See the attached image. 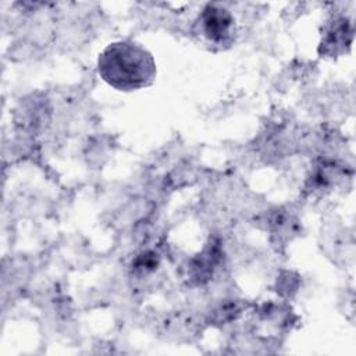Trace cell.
I'll use <instances>...</instances> for the list:
<instances>
[{
    "mask_svg": "<svg viewBox=\"0 0 356 356\" xmlns=\"http://www.w3.org/2000/svg\"><path fill=\"white\" fill-rule=\"evenodd\" d=\"M103 81L118 90H136L149 86L156 78L153 56L140 44L121 40L108 44L97 60Z\"/></svg>",
    "mask_w": 356,
    "mask_h": 356,
    "instance_id": "1",
    "label": "cell"
},
{
    "mask_svg": "<svg viewBox=\"0 0 356 356\" xmlns=\"http://www.w3.org/2000/svg\"><path fill=\"white\" fill-rule=\"evenodd\" d=\"M234 17L218 4H209L199 17L202 35L214 44H229L234 39Z\"/></svg>",
    "mask_w": 356,
    "mask_h": 356,
    "instance_id": "2",
    "label": "cell"
},
{
    "mask_svg": "<svg viewBox=\"0 0 356 356\" xmlns=\"http://www.w3.org/2000/svg\"><path fill=\"white\" fill-rule=\"evenodd\" d=\"M352 31L349 29L346 19L334 21L332 26L325 33L321 46H324L323 53L325 54H338L343 51V44H350Z\"/></svg>",
    "mask_w": 356,
    "mask_h": 356,
    "instance_id": "3",
    "label": "cell"
}]
</instances>
